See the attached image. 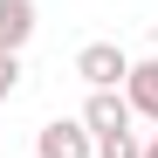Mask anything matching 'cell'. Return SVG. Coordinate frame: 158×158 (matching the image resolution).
Listing matches in <instances>:
<instances>
[{
  "instance_id": "cell-1",
  "label": "cell",
  "mask_w": 158,
  "mask_h": 158,
  "mask_svg": "<svg viewBox=\"0 0 158 158\" xmlns=\"http://www.w3.org/2000/svg\"><path fill=\"white\" fill-rule=\"evenodd\" d=\"M76 76H83L89 89H124L131 83V55H124L117 41H89L83 55H76Z\"/></svg>"
},
{
  "instance_id": "cell-2",
  "label": "cell",
  "mask_w": 158,
  "mask_h": 158,
  "mask_svg": "<svg viewBox=\"0 0 158 158\" xmlns=\"http://www.w3.org/2000/svg\"><path fill=\"white\" fill-rule=\"evenodd\" d=\"M35 158H96V131L83 117H55V124H41Z\"/></svg>"
},
{
  "instance_id": "cell-3",
  "label": "cell",
  "mask_w": 158,
  "mask_h": 158,
  "mask_svg": "<svg viewBox=\"0 0 158 158\" xmlns=\"http://www.w3.org/2000/svg\"><path fill=\"white\" fill-rule=\"evenodd\" d=\"M131 96L124 89H89V103H83V124L96 131V138H110V131H131Z\"/></svg>"
},
{
  "instance_id": "cell-4",
  "label": "cell",
  "mask_w": 158,
  "mask_h": 158,
  "mask_svg": "<svg viewBox=\"0 0 158 158\" xmlns=\"http://www.w3.org/2000/svg\"><path fill=\"white\" fill-rule=\"evenodd\" d=\"M35 35V0H0V55H21Z\"/></svg>"
},
{
  "instance_id": "cell-5",
  "label": "cell",
  "mask_w": 158,
  "mask_h": 158,
  "mask_svg": "<svg viewBox=\"0 0 158 158\" xmlns=\"http://www.w3.org/2000/svg\"><path fill=\"white\" fill-rule=\"evenodd\" d=\"M124 96H131V110H138V117H151V124H158V62H131Z\"/></svg>"
},
{
  "instance_id": "cell-6",
  "label": "cell",
  "mask_w": 158,
  "mask_h": 158,
  "mask_svg": "<svg viewBox=\"0 0 158 158\" xmlns=\"http://www.w3.org/2000/svg\"><path fill=\"white\" fill-rule=\"evenodd\" d=\"M96 158H144L138 131H110V138H96Z\"/></svg>"
},
{
  "instance_id": "cell-7",
  "label": "cell",
  "mask_w": 158,
  "mask_h": 158,
  "mask_svg": "<svg viewBox=\"0 0 158 158\" xmlns=\"http://www.w3.org/2000/svg\"><path fill=\"white\" fill-rule=\"evenodd\" d=\"M21 89V55H0V103Z\"/></svg>"
},
{
  "instance_id": "cell-8",
  "label": "cell",
  "mask_w": 158,
  "mask_h": 158,
  "mask_svg": "<svg viewBox=\"0 0 158 158\" xmlns=\"http://www.w3.org/2000/svg\"><path fill=\"white\" fill-rule=\"evenodd\" d=\"M144 158H158V131H151V138H144Z\"/></svg>"
}]
</instances>
